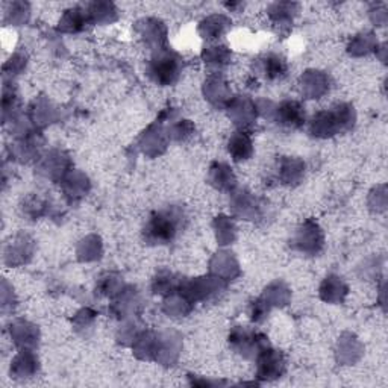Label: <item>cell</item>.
I'll return each mask as SVG.
<instances>
[{"label":"cell","instance_id":"6da1fadb","mask_svg":"<svg viewBox=\"0 0 388 388\" xmlns=\"http://www.w3.org/2000/svg\"><path fill=\"white\" fill-rule=\"evenodd\" d=\"M182 212L171 208L155 212L145 228V237L150 243L166 244L178 236L182 226Z\"/></svg>","mask_w":388,"mask_h":388},{"label":"cell","instance_id":"7a4b0ae2","mask_svg":"<svg viewBox=\"0 0 388 388\" xmlns=\"http://www.w3.org/2000/svg\"><path fill=\"white\" fill-rule=\"evenodd\" d=\"M181 70L179 58L175 55H159L157 59H153L150 67V75L162 85H170L173 80H176Z\"/></svg>","mask_w":388,"mask_h":388},{"label":"cell","instance_id":"3957f363","mask_svg":"<svg viewBox=\"0 0 388 388\" xmlns=\"http://www.w3.org/2000/svg\"><path fill=\"white\" fill-rule=\"evenodd\" d=\"M279 114H281L279 121L285 126L298 128L303 123L305 120V111L299 104H296V102H285V104H282Z\"/></svg>","mask_w":388,"mask_h":388},{"label":"cell","instance_id":"277c9868","mask_svg":"<svg viewBox=\"0 0 388 388\" xmlns=\"http://www.w3.org/2000/svg\"><path fill=\"white\" fill-rule=\"evenodd\" d=\"M262 70L269 79L282 78L287 71V64L278 55H267L262 61Z\"/></svg>","mask_w":388,"mask_h":388}]
</instances>
